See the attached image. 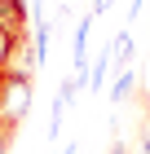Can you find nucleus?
Wrapping results in <instances>:
<instances>
[{"mask_svg":"<svg viewBox=\"0 0 150 154\" xmlns=\"http://www.w3.org/2000/svg\"><path fill=\"white\" fill-rule=\"evenodd\" d=\"M62 154H75V141H71V145H66V150H62Z\"/></svg>","mask_w":150,"mask_h":154,"instance_id":"obj_13","label":"nucleus"},{"mask_svg":"<svg viewBox=\"0 0 150 154\" xmlns=\"http://www.w3.org/2000/svg\"><path fill=\"white\" fill-rule=\"evenodd\" d=\"M132 93H137V71H132V66H124V71L115 75V84H110V101L119 106V101H128Z\"/></svg>","mask_w":150,"mask_h":154,"instance_id":"obj_4","label":"nucleus"},{"mask_svg":"<svg viewBox=\"0 0 150 154\" xmlns=\"http://www.w3.org/2000/svg\"><path fill=\"white\" fill-rule=\"evenodd\" d=\"M27 35H13V31H5L0 26V75L9 71V62H13V53H18V44H22Z\"/></svg>","mask_w":150,"mask_h":154,"instance_id":"obj_6","label":"nucleus"},{"mask_svg":"<svg viewBox=\"0 0 150 154\" xmlns=\"http://www.w3.org/2000/svg\"><path fill=\"white\" fill-rule=\"evenodd\" d=\"M137 154H150V132H141V145H137Z\"/></svg>","mask_w":150,"mask_h":154,"instance_id":"obj_9","label":"nucleus"},{"mask_svg":"<svg viewBox=\"0 0 150 154\" xmlns=\"http://www.w3.org/2000/svg\"><path fill=\"white\" fill-rule=\"evenodd\" d=\"M110 154H128V150H124V145H119V141H115V145H110Z\"/></svg>","mask_w":150,"mask_h":154,"instance_id":"obj_11","label":"nucleus"},{"mask_svg":"<svg viewBox=\"0 0 150 154\" xmlns=\"http://www.w3.org/2000/svg\"><path fill=\"white\" fill-rule=\"evenodd\" d=\"M62 119H66V106L53 97V110H49V137H58V132H62Z\"/></svg>","mask_w":150,"mask_h":154,"instance_id":"obj_7","label":"nucleus"},{"mask_svg":"<svg viewBox=\"0 0 150 154\" xmlns=\"http://www.w3.org/2000/svg\"><path fill=\"white\" fill-rule=\"evenodd\" d=\"M128 62H132V35H128V31H119L115 44H110V66H115V75L124 71Z\"/></svg>","mask_w":150,"mask_h":154,"instance_id":"obj_5","label":"nucleus"},{"mask_svg":"<svg viewBox=\"0 0 150 154\" xmlns=\"http://www.w3.org/2000/svg\"><path fill=\"white\" fill-rule=\"evenodd\" d=\"M141 132H150V101H146V128H141Z\"/></svg>","mask_w":150,"mask_h":154,"instance_id":"obj_12","label":"nucleus"},{"mask_svg":"<svg viewBox=\"0 0 150 154\" xmlns=\"http://www.w3.org/2000/svg\"><path fill=\"white\" fill-rule=\"evenodd\" d=\"M9 141H13L9 132H0V154H9Z\"/></svg>","mask_w":150,"mask_h":154,"instance_id":"obj_10","label":"nucleus"},{"mask_svg":"<svg viewBox=\"0 0 150 154\" xmlns=\"http://www.w3.org/2000/svg\"><path fill=\"white\" fill-rule=\"evenodd\" d=\"M31 110V75H0V119L5 128H18Z\"/></svg>","mask_w":150,"mask_h":154,"instance_id":"obj_1","label":"nucleus"},{"mask_svg":"<svg viewBox=\"0 0 150 154\" xmlns=\"http://www.w3.org/2000/svg\"><path fill=\"white\" fill-rule=\"evenodd\" d=\"M88 26H93V13H84L75 22V40H71V62L75 71H88Z\"/></svg>","mask_w":150,"mask_h":154,"instance_id":"obj_3","label":"nucleus"},{"mask_svg":"<svg viewBox=\"0 0 150 154\" xmlns=\"http://www.w3.org/2000/svg\"><path fill=\"white\" fill-rule=\"evenodd\" d=\"M110 5H115V0H93V18H97V13H110Z\"/></svg>","mask_w":150,"mask_h":154,"instance_id":"obj_8","label":"nucleus"},{"mask_svg":"<svg viewBox=\"0 0 150 154\" xmlns=\"http://www.w3.org/2000/svg\"><path fill=\"white\" fill-rule=\"evenodd\" d=\"M0 26L13 35H27V0H0Z\"/></svg>","mask_w":150,"mask_h":154,"instance_id":"obj_2","label":"nucleus"}]
</instances>
